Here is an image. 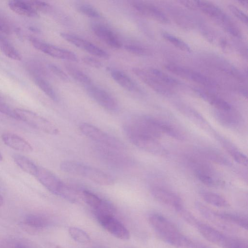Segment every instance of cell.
Instances as JSON below:
<instances>
[{
	"label": "cell",
	"mask_w": 248,
	"mask_h": 248,
	"mask_svg": "<svg viewBox=\"0 0 248 248\" xmlns=\"http://www.w3.org/2000/svg\"><path fill=\"white\" fill-rule=\"evenodd\" d=\"M149 221L160 237L167 243L178 248H192L194 243L182 234L175 226L164 216L151 214Z\"/></svg>",
	"instance_id": "1"
},
{
	"label": "cell",
	"mask_w": 248,
	"mask_h": 248,
	"mask_svg": "<svg viewBox=\"0 0 248 248\" xmlns=\"http://www.w3.org/2000/svg\"><path fill=\"white\" fill-rule=\"evenodd\" d=\"M60 168L63 171L83 177L101 185L109 186L114 183V179L109 174L79 162L63 161L61 163Z\"/></svg>",
	"instance_id": "2"
},
{
	"label": "cell",
	"mask_w": 248,
	"mask_h": 248,
	"mask_svg": "<svg viewBox=\"0 0 248 248\" xmlns=\"http://www.w3.org/2000/svg\"><path fill=\"white\" fill-rule=\"evenodd\" d=\"M34 176L52 193L67 201H69L72 198L74 194L73 188L64 184L47 169L38 166Z\"/></svg>",
	"instance_id": "3"
},
{
	"label": "cell",
	"mask_w": 248,
	"mask_h": 248,
	"mask_svg": "<svg viewBox=\"0 0 248 248\" xmlns=\"http://www.w3.org/2000/svg\"><path fill=\"white\" fill-rule=\"evenodd\" d=\"M79 129L83 135L97 144L123 151L125 149V145L119 139L92 124L82 123Z\"/></svg>",
	"instance_id": "4"
},
{
	"label": "cell",
	"mask_w": 248,
	"mask_h": 248,
	"mask_svg": "<svg viewBox=\"0 0 248 248\" xmlns=\"http://www.w3.org/2000/svg\"><path fill=\"white\" fill-rule=\"evenodd\" d=\"M96 145L93 149L94 153L99 159L108 165L118 169L126 168L131 165L130 158L123 151Z\"/></svg>",
	"instance_id": "5"
},
{
	"label": "cell",
	"mask_w": 248,
	"mask_h": 248,
	"mask_svg": "<svg viewBox=\"0 0 248 248\" xmlns=\"http://www.w3.org/2000/svg\"><path fill=\"white\" fill-rule=\"evenodd\" d=\"M19 120H21L32 127L51 135L59 133L58 128L51 122L39 114L28 109H15Z\"/></svg>",
	"instance_id": "6"
},
{
	"label": "cell",
	"mask_w": 248,
	"mask_h": 248,
	"mask_svg": "<svg viewBox=\"0 0 248 248\" xmlns=\"http://www.w3.org/2000/svg\"><path fill=\"white\" fill-rule=\"evenodd\" d=\"M29 40L34 48L50 56L70 61H78L77 56L71 51L49 44L34 37H31Z\"/></svg>",
	"instance_id": "7"
},
{
	"label": "cell",
	"mask_w": 248,
	"mask_h": 248,
	"mask_svg": "<svg viewBox=\"0 0 248 248\" xmlns=\"http://www.w3.org/2000/svg\"><path fill=\"white\" fill-rule=\"evenodd\" d=\"M100 225L115 237L124 240L130 238V233L126 228L114 215L94 214Z\"/></svg>",
	"instance_id": "8"
},
{
	"label": "cell",
	"mask_w": 248,
	"mask_h": 248,
	"mask_svg": "<svg viewBox=\"0 0 248 248\" xmlns=\"http://www.w3.org/2000/svg\"><path fill=\"white\" fill-rule=\"evenodd\" d=\"M60 35L67 42L92 55L104 59L109 58V54L104 49L77 35L64 32H61Z\"/></svg>",
	"instance_id": "9"
},
{
	"label": "cell",
	"mask_w": 248,
	"mask_h": 248,
	"mask_svg": "<svg viewBox=\"0 0 248 248\" xmlns=\"http://www.w3.org/2000/svg\"><path fill=\"white\" fill-rule=\"evenodd\" d=\"M85 88L89 96L102 108L111 111L117 110L118 104L116 100L108 92L93 83Z\"/></svg>",
	"instance_id": "10"
},
{
	"label": "cell",
	"mask_w": 248,
	"mask_h": 248,
	"mask_svg": "<svg viewBox=\"0 0 248 248\" xmlns=\"http://www.w3.org/2000/svg\"><path fill=\"white\" fill-rule=\"evenodd\" d=\"M82 196L85 202L93 209L94 214L114 215L116 212V208L111 202L91 191L83 190Z\"/></svg>",
	"instance_id": "11"
},
{
	"label": "cell",
	"mask_w": 248,
	"mask_h": 248,
	"mask_svg": "<svg viewBox=\"0 0 248 248\" xmlns=\"http://www.w3.org/2000/svg\"><path fill=\"white\" fill-rule=\"evenodd\" d=\"M132 71L143 82L155 92L165 95L172 93L170 86L161 82L149 71L138 67L133 68Z\"/></svg>",
	"instance_id": "12"
},
{
	"label": "cell",
	"mask_w": 248,
	"mask_h": 248,
	"mask_svg": "<svg viewBox=\"0 0 248 248\" xmlns=\"http://www.w3.org/2000/svg\"><path fill=\"white\" fill-rule=\"evenodd\" d=\"M151 193L155 200L173 208L177 211L183 207L180 198L169 190L155 186L151 188Z\"/></svg>",
	"instance_id": "13"
},
{
	"label": "cell",
	"mask_w": 248,
	"mask_h": 248,
	"mask_svg": "<svg viewBox=\"0 0 248 248\" xmlns=\"http://www.w3.org/2000/svg\"><path fill=\"white\" fill-rule=\"evenodd\" d=\"M126 137L133 144L140 149L155 155L164 153V149L157 139L138 135Z\"/></svg>",
	"instance_id": "14"
},
{
	"label": "cell",
	"mask_w": 248,
	"mask_h": 248,
	"mask_svg": "<svg viewBox=\"0 0 248 248\" xmlns=\"http://www.w3.org/2000/svg\"><path fill=\"white\" fill-rule=\"evenodd\" d=\"M91 29L94 34L108 46L116 49L122 47L119 39L106 26L100 23H93L91 25Z\"/></svg>",
	"instance_id": "15"
},
{
	"label": "cell",
	"mask_w": 248,
	"mask_h": 248,
	"mask_svg": "<svg viewBox=\"0 0 248 248\" xmlns=\"http://www.w3.org/2000/svg\"><path fill=\"white\" fill-rule=\"evenodd\" d=\"M196 227L201 235L206 240L223 248H226L229 236H226L211 226L200 222L198 223Z\"/></svg>",
	"instance_id": "16"
},
{
	"label": "cell",
	"mask_w": 248,
	"mask_h": 248,
	"mask_svg": "<svg viewBox=\"0 0 248 248\" xmlns=\"http://www.w3.org/2000/svg\"><path fill=\"white\" fill-rule=\"evenodd\" d=\"M132 5L142 15L151 17L161 23L168 24L170 22L165 14L154 5L141 1H135L132 3Z\"/></svg>",
	"instance_id": "17"
},
{
	"label": "cell",
	"mask_w": 248,
	"mask_h": 248,
	"mask_svg": "<svg viewBox=\"0 0 248 248\" xmlns=\"http://www.w3.org/2000/svg\"><path fill=\"white\" fill-rule=\"evenodd\" d=\"M197 8L210 17L214 18L222 27L226 25L230 21L229 17L216 5L207 1L196 0Z\"/></svg>",
	"instance_id": "18"
},
{
	"label": "cell",
	"mask_w": 248,
	"mask_h": 248,
	"mask_svg": "<svg viewBox=\"0 0 248 248\" xmlns=\"http://www.w3.org/2000/svg\"><path fill=\"white\" fill-rule=\"evenodd\" d=\"M1 139L5 144L16 150L27 153L33 151L31 145L23 138L16 134L4 133L1 135Z\"/></svg>",
	"instance_id": "19"
},
{
	"label": "cell",
	"mask_w": 248,
	"mask_h": 248,
	"mask_svg": "<svg viewBox=\"0 0 248 248\" xmlns=\"http://www.w3.org/2000/svg\"><path fill=\"white\" fill-rule=\"evenodd\" d=\"M108 70L112 78L122 87L129 92H139L137 85L123 71L111 67L108 68Z\"/></svg>",
	"instance_id": "20"
},
{
	"label": "cell",
	"mask_w": 248,
	"mask_h": 248,
	"mask_svg": "<svg viewBox=\"0 0 248 248\" xmlns=\"http://www.w3.org/2000/svg\"><path fill=\"white\" fill-rule=\"evenodd\" d=\"M195 174L202 183L208 186L218 187L224 184L223 180L215 176L209 168L205 167H199L195 170Z\"/></svg>",
	"instance_id": "21"
},
{
	"label": "cell",
	"mask_w": 248,
	"mask_h": 248,
	"mask_svg": "<svg viewBox=\"0 0 248 248\" xmlns=\"http://www.w3.org/2000/svg\"><path fill=\"white\" fill-rule=\"evenodd\" d=\"M8 5L14 12L21 16L30 17H36L38 13L36 11L27 0H11Z\"/></svg>",
	"instance_id": "22"
},
{
	"label": "cell",
	"mask_w": 248,
	"mask_h": 248,
	"mask_svg": "<svg viewBox=\"0 0 248 248\" xmlns=\"http://www.w3.org/2000/svg\"><path fill=\"white\" fill-rule=\"evenodd\" d=\"M196 93L203 99L221 111H228L231 109V105L223 99L209 92L201 90H196Z\"/></svg>",
	"instance_id": "23"
},
{
	"label": "cell",
	"mask_w": 248,
	"mask_h": 248,
	"mask_svg": "<svg viewBox=\"0 0 248 248\" xmlns=\"http://www.w3.org/2000/svg\"><path fill=\"white\" fill-rule=\"evenodd\" d=\"M199 212L207 219L212 221L220 227L225 228L227 222L220 217L218 213L215 212L200 202L196 204Z\"/></svg>",
	"instance_id": "24"
},
{
	"label": "cell",
	"mask_w": 248,
	"mask_h": 248,
	"mask_svg": "<svg viewBox=\"0 0 248 248\" xmlns=\"http://www.w3.org/2000/svg\"><path fill=\"white\" fill-rule=\"evenodd\" d=\"M0 50L9 58L17 61L22 60L18 51L7 40L5 35L0 32Z\"/></svg>",
	"instance_id": "25"
},
{
	"label": "cell",
	"mask_w": 248,
	"mask_h": 248,
	"mask_svg": "<svg viewBox=\"0 0 248 248\" xmlns=\"http://www.w3.org/2000/svg\"><path fill=\"white\" fill-rule=\"evenodd\" d=\"M24 223L32 228H44L50 224V220L48 217L44 215L31 214L25 217Z\"/></svg>",
	"instance_id": "26"
},
{
	"label": "cell",
	"mask_w": 248,
	"mask_h": 248,
	"mask_svg": "<svg viewBox=\"0 0 248 248\" xmlns=\"http://www.w3.org/2000/svg\"><path fill=\"white\" fill-rule=\"evenodd\" d=\"M13 157L15 162L21 170L29 174L35 175L38 166L31 159L19 154H15Z\"/></svg>",
	"instance_id": "27"
},
{
	"label": "cell",
	"mask_w": 248,
	"mask_h": 248,
	"mask_svg": "<svg viewBox=\"0 0 248 248\" xmlns=\"http://www.w3.org/2000/svg\"><path fill=\"white\" fill-rule=\"evenodd\" d=\"M65 68L73 78L84 85L85 87L92 84L90 77L76 67L70 64H67L65 65Z\"/></svg>",
	"instance_id": "28"
},
{
	"label": "cell",
	"mask_w": 248,
	"mask_h": 248,
	"mask_svg": "<svg viewBox=\"0 0 248 248\" xmlns=\"http://www.w3.org/2000/svg\"><path fill=\"white\" fill-rule=\"evenodd\" d=\"M203 199L207 203L219 207H226L229 206L228 201L222 196L210 191H203L201 193Z\"/></svg>",
	"instance_id": "29"
},
{
	"label": "cell",
	"mask_w": 248,
	"mask_h": 248,
	"mask_svg": "<svg viewBox=\"0 0 248 248\" xmlns=\"http://www.w3.org/2000/svg\"><path fill=\"white\" fill-rule=\"evenodd\" d=\"M36 85L51 99L56 101L58 100L55 91L50 83L42 77L33 78Z\"/></svg>",
	"instance_id": "30"
},
{
	"label": "cell",
	"mask_w": 248,
	"mask_h": 248,
	"mask_svg": "<svg viewBox=\"0 0 248 248\" xmlns=\"http://www.w3.org/2000/svg\"><path fill=\"white\" fill-rule=\"evenodd\" d=\"M220 217L227 222L237 225L243 229H248V219L242 215L229 213H218Z\"/></svg>",
	"instance_id": "31"
},
{
	"label": "cell",
	"mask_w": 248,
	"mask_h": 248,
	"mask_svg": "<svg viewBox=\"0 0 248 248\" xmlns=\"http://www.w3.org/2000/svg\"><path fill=\"white\" fill-rule=\"evenodd\" d=\"M68 232L72 238L79 243L85 244L90 242V236L86 232L80 228L70 227L68 229Z\"/></svg>",
	"instance_id": "32"
},
{
	"label": "cell",
	"mask_w": 248,
	"mask_h": 248,
	"mask_svg": "<svg viewBox=\"0 0 248 248\" xmlns=\"http://www.w3.org/2000/svg\"><path fill=\"white\" fill-rule=\"evenodd\" d=\"M148 71L155 76L161 82L169 86H176L180 84V82L176 79L159 70L151 68Z\"/></svg>",
	"instance_id": "33"
},
{
	"label": "cell",
	"mask_w": 248,
	"mask_h": 248,
	"mask_svg": "<svg viewBox=\"0 0 248 248\" xmlns=\"http://www.w3.org/2000/svg\"><path fill=\"white\" fill-rule=\"evenodd\" d=\"M28 72L33 78L42 77L45 78L47 75V71L44 66L39 62L30 61L26 65Z\"/></svg>",
	"instance_id": "34"
},
{
	"label": "cell",
	"mask_w": 248,
	"mask_h": 248,
	"mask_svg": "<svg viewBox=\"0 0 248 248\" xmlns=\"http://www.w3.org/2000/svg\"><path fill=\"white\" fill-rule=\"evenodd\" d=\"M162 35L166 40L181 50L188 52H191V50L190 46L186 42L177 37L167 32H162Z\"/></svg>",
	"instance_id": "35"
},
{
	"label": "cell",
	"mask_w": 248,
	"mask_h": 248,
	"mask_svg": "<svg viewBox=\"0 0 248 248\" xmlns=\"http://www.w3.org/2000/svg\"><path fill=\"white\" fill-rule=\"evenodd\" d=\"M226 150L233 158L238 163L244 166L248 165L247 156L236 147L229 144L225 145Z\"/></svg>",
	"instance_id": "36"
},
{
	"label": "cell",
	"mask_w": 248,
	"mask_h": 248,
	"mask_svg": "<svg viewBox=\"0 0 248 248\" xmlns=\"http://www.w3.org/2000/svg\"><path fill=\"white\" fill-rule=\"evenodd\" d=\"M204 153L209 159L220 165H229L230 164L229 160L220 153L209 150Z\"/></svg>",
	"instance_id": "37"
},
{
	"label": "cell",
	"mask_w": 248,
	"mask_h": 248,
	"mask_svg": "<svg viewBox=\"0 0 248 248\" xmlns=\"http://www.w3.org/2000/svg\"><path fill=\"white\" fill-rule=\"evenodd\" d=\"M78 11L82 14L92 18H99L100 13L93 6L90 4L83 3L78 6Z\"/></svg>",
	"instance_id": "38"
},
{
	"label": "cell",
	"mask_w": 248,
	"mask_h": 248,
	"mask_svg": "<svg viewBox=\"0 0 248 248\" xmlns=\"http://www.w3.org/2000/svg\"><path fill=\"white\" fill-rule=\"evenodd\" d=\"M0 248H31L19 241L9 238L0 239Z\"/></svg>",
	"instance_id": "39"
},
{
	"label": "cell",
	"mask_w": 248,
	"mask_h": 248,
	"mask_svg": "<svg viewBox=\"0 0 248 248\" xmlns=\"http://www.w3.org/2000/svg\"><path fill=\"white\" fill-rule=\"evenodd\" d=\"M33 8L37 12L48 13L51 7L48 3L41 0H28Z\"/></svg>",
	"instance_id": "40"
},
{
	"label": "cell",
	"mask_w": 248,
	"mask_h": 248,
	"mask_svg": "<svg viewBox=\"0 0 248 248\" xmlns=\"http://www.w3.org/2000/svg\"><path fill=\"white\" fill-rule=\"evenodd\" d=\"M0 112L11 118L19 120L15 109H13L8 105L2 98H0Z\"/></svg>",
	"instance_id": "41"
},
{
	"label": "cell",
	"mask_w": 248,
	"mask_h": 248,
	"mask_svg": "<svg viewBox=\"0 0 248 248\" xmlns=\"http://www.w3.org/2000/svg\"><path fill=\"white\" fill-rule=\"evenodd\" d=\"M182 218L187 223L195 227L199 221L188 211L186 210L184 207L177 211Z\"/></svg>",
	"instance_id": "42"
},
{
	"label": "cell",
	"mask_w": 248,
	"mask_h": 248,
	"mask_svg": "<svg viewBox=\"0 0 248 248\" xmlns=\"http://www.w3.org/2000/svg\"><path fill=\"white\" fill-rule=\"evenodd\" d=\"M128 52L137 55H145L147 53V50L144 47L133 44L126 45L124 46Z\"/></svg>",
	"instance_id": "43"
},
{
	"label": "cell",
	"mask_w": 248,
	"mask_h": 248,
	"mask_svg": "<svg viewBox=\"0 0 248 248\" xmlns=\"http://www.w3.org/2000/svg\"><path fill=\"white\" fill-rule=\"evenodd\" d=\"M218 120L217 121L221 124L228 127L236 125L238 123V120L229 115H220L218 116Z\"/></svg>",
	"instance_id": "44"
},
{
	"label": "cell",
	"mask_w": 248,
	"mask_h": 248,
	"mask_svg": "<svg viewBox=\"0 0 248 248\" xmlns=\"http://www.w3.org/2000/svg\"><path fill=\"white\" fill-rule=\"evenodd\" d=\"M228 8L231 12L242 22L246 24L248 23V17L247 15L240 9L233 5H229Z\"/></svg>",
	"instance_id": "45"
},
{
	"label": "cell",
	"mask_w": 248,
	"mask_h": 248,
	"mask_svg": "<svg viewBox=\"0 0 248 248\" xmlns=\"http://www.w3.org/2000/svg\"><path fill=\"white\" fill-rule=\"evenodd\" d=\"M50 71L62 80L67 81L68 78L66 73L59 67L53 63H50L48 65Z\"/></svg>",
	"instance_id": "46"
},
{
	"label": "cell",
	"mask_w": 248,
	"mask_h": 248,
	"mask_svg": "<svg viewBox=\"0 0 248 248\" xmlns=\"http://www.w3.org/2000/svg\"><path fill=\"white\" fill-rule=\"evenodd\" d=\"M82 62L86 65L96 68L102 67L101 62L95 58L91 56H85L82 58Z\"/></svg>",
	"instance_id": "47"
},
{
	"label": "cell",
	"mask_w": 248,
	"mask_h": 248,
	"mask_svg": "<svg viewBox=\"0 0 248 248\" xmlns=\"http://www.w3.org/2000/svg\"><path fill=\"white\" fill-rule=\"evenodd\" d=\"M10 32V28L7 22L0 16V32L4 35L8 34Z\"/></svg>",
	"instance_id": "48"
},
{
	"label": "cell",
	"mask_w": 248,
	"mask_h": 248,
	"mask_svg": "<svg viewBox=\"0 0 248 248\" xmlns=\"http://www.w3.org/2000/svg\"><path fill=\"white\" fill-rule=\"evenodd\" d=\"M180 2L182 4L190 9L194 10L197 8L196 0H181Z\"/></svg>",
	"instance_id": "49"
},
{
	"label": "cell",
	"mask_w": 248,
	"mask_h": 248,
	"mask_svg": "<svg viewBox=\"0 0 248 248\" xmlns=\"http://www.w3.org/2000/svg\"><path fill=\"white\" fill-rule=\"evenodd\" d=\"M192 248H208L204 246L194 243Z\"/></svg>",
	"instance_id": "50"
},
{
	"label": "cell",
	"mask_w": 248,
	"mask_h": 248,
	"mask_svg": "<svg viewBox=\"0 0 248 248\" xmlns=\"http://www.w3.org/2000/svg\"><path fill=\"white\" fill-rule=\"evenodd\" d=\"M239 2L245 6L248 5V1H239Z\"/></svg>",
	"instance_id": "51"
},
{
	"label": "cell",
	"mask_w": 248,
	"mask_h": 248,
	"mask_svg": "<svg viewBox=\"0 0 248 248\" xmlns=\"http://www.w3.org/2000/svg\"><path fill=\"white\" fill-rule=\"evenodd\" d=\"M3 203V199L1 195L0 194V206H1Z\"/></svg>",
	"instance_id": "52"
},
{
	"label": "cell",
	"mask_w": 248,
	"mask_h": 248,
	"mask_svg": "<svg viewBox=\"0 0 248 248\" xmlns=\"http://www.w3.org/2000/svg\"><path fill=\"white\" fill-rule=\"evenodd\" d=\"M2 159H3V156L0 152V161H2Z\"/></svg>",
	"instance_id": "53"
},
{
	"label": "cell",
	"mask_w": 248,
	"mask_h": 248,
	"mask_svg": "<svg viewBox=\"0 0 248 248\" xmlns=\"http://www.w3.org/2000/svg\"><path fill=\"white\" fill-rule=\"evenodd\" d=\"M102 248V247H94V248Z\"/></svg>",
	"instance_id": "54"
},
{
	"label": "cell",
	"mask_w": 248,
	"mask_h": 248,
	"mask_svg": "<svg viewBox=\"0 0 248 248\" xmlns=\"http://www.w3.org/2000/svg\"></svg>",
	"instance_id": "55"
}]
</instances>
